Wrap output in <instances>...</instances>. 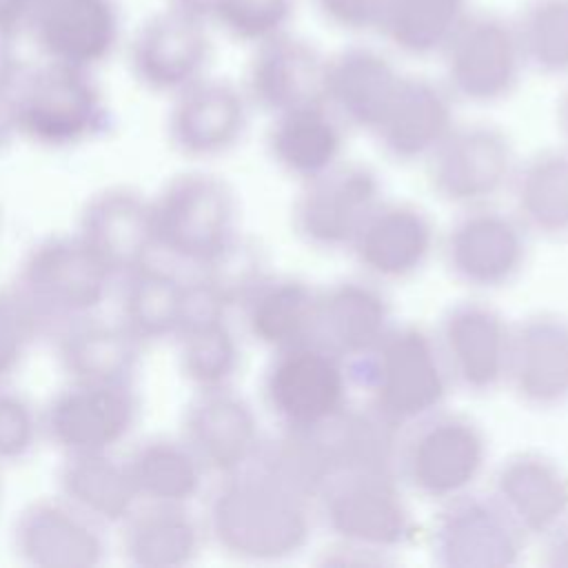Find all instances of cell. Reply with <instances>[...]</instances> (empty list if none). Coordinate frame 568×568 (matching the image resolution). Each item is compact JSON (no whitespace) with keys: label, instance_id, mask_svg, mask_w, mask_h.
I'll use <instances>...</instances> for the list:
<instances>
[{"label":"cell","instance_id":"cell-6","mask_svg":"<svg viewBox=\"0 0 568 568\" xmlns=\"http://www.w3.org/2000/svg\"><path fill=\"white\" fill-rule=\"evenodd\" d=\"M11 284L51 335L69 322L100 313L113 297L115 277L71 229L33 242Z\"/></svg>","mask_w":568,"mask_h":568},{"label":"cell","instance_id":"cell-30","mask_svg":"<svg viewBox=\"0 0 568 568\" xmlns=\"http://www.w3.org/2000/svg\"><path fill=\"white\" fill-rule=\"evenodd\" d=\"M390 326V304L373 282L339 280L317 291L311 342L346 364L368 353Z\"/></svg>","mask_w":568,"mask_h":568},{"label":"cell","instance_id":"cell-25","mask_svg":"<svg viewBox=\"0 0 568 568\" xmlns=\"http://www.w3.org/2000/svg\"><path fill=\"white\" fill-rule=\"evenodd\" d=\"M453 126L450 91L422 75H402L371 135L388 158L415 162L426 160Z\"/></svg>","mask_w":568,"mask_h":568},{"label":"cell","instance_id":"cell-3","mask_svg":"<svg viewBox=\"0 0 568 568\" xmlns=\"http://www.w3.org/2000/svg\"><path fill=\"white\" fill-rule=\"evenodd\" d=\"M399 430L368 406H346L333 417L264 442L262 457L291 477L311 499L335 477L362 468L395 470Z\"/></svg>","mask_w":568,"mask_h":568},{"label":"cell","instance_id":"cell-40","mask_svg":"<svg viewBox=\"0 0 568 568\" xmlns=\"http://www.w3.org/2000/svg\"><path fill=\"white\" fill-rule=\"evenodd\" d=\"M513 24L526 64L546 75L568 73V0H528Z\"/></svg>","mask_w":568,"mask_h":568},{"label":"cell","instance_id":"cell-42","mask_svg":"<svg viewBox=\"0 0 568 568\" xmlns=\"http://www.w3.org/2000/svg\"><path fill=\"white\" fill-rule=\"evenodd\" d=\"M47 331L13 284L0 286V382H13Z\"/></svg>","mask_w":568,"mask_h":568},{"label":"cell","instance_id":"cell-12","mask_svg":"<svg viewBox=\"0 0 568 568\" xmlns=\"http://www.w3.org/2000/svg\"><path fill=\"white\" fill-rule=\"evenodd\" d=\"M133 82L160 98H173L209 75L213 60L211 27L162 7L126 31L122 47Z\"/></svg>","mask_w":568,"mask_h":568},{"label":"cell","instance_id":"cell-14","mask_svg":"<svg viewBox=\"0 0 568 568\" xmlns=\"http://www.w3.org/2000/svg\"><path fill=\"white\" fill-rule=\"evenodd\" d=\"M442 55L446 89L473 104L508 98L526 67L515 24L486 11L466 13Z\"/></svg>","mask_w":568,"mask_h":568},{"label":"cell","instance_id":"cell-17","mask_svg":"<svg viewBox=\"0 0 568 568\" xmlns=\"http://www.w3.org/2000/svg\"><path fill=\"white\" fill-rule=\"evenodd\" d=\"M9 544L29 568H98L109 557V530L58 493L31 499L16 513Z\"/></svg>","mask_w":568,"mask_h":568},{"label":"cell","instance_id":"cell-15","mask_svg":"<svg viewBox=\"0 0 568 568\" xmlns=\"http://www.w3.org/2000/svg\"><path fill=\"white\" fill-rule=\"evenodd\" d=\"M382 202L377 173L353 160H339L324 173L304 180L293 202L295 235L317 251L348 248L371 211Z\"/></svg>","mask_w":568,"mask_h":568},{"label":"cell","instance_id":"cell-16","mask_svg":"<svg viewBox=\"0 0 568 568\" xmlns=\"http://www.w3.org/2000/svg\"><path fill=\"white\" fill-rule=\"evenodd\" d=\"M524 532L493 495L462 493L442 501L430 550L444 568H508L519 561Z\"/></svg>","mask_w":568,"mask_h":568},{"label":"cell","instance_id":"cell-46","mask_svg":"<svg viewBox=\"0 0 568 568\" xmlns=\"http://www.w3.org/2000/svg\"><path fill=\"white\" fill-rule=\"evenodd\" d=\"M36 0H0V49H20L22 29Z\"/></svg>","mask_w":568,"mask_h":568},{"label":"cell","instance_id":"cell-38","mask_svg":"<svg viewBox=\"0 0 568 568\" xmlns=\"http://www.w3.org/2000/svg\"><path fill=\"white\" fill-rule=\"evenodd\" d=\"M526 231L544 237L568 235V146H550L517 164L510 182Z\"/></svg>","mask_w":568,"mask_h":568},{"label":"cell","instance_id":"cell-24","mask_svg":"<svg viewBox=\"0 0 568 568\" xmlns=\"http://www.w3.org/2000/svg\"><path fill=\"white\" fill-rule=\"evenodd\" d=\"M506 382L537 410L568 402V317L539 311L513 326Z\"/></svg>","mask_w":568,"mask_h":568},{"label":"cell","instance_id":"cell-10","mask_svg":"<svg viewBox=\"0 0 568 568\" xmlns=\"http://www.w3.org/2000/svg\"><path fill=\"white\" fill-rule=\"evenodd\" d=\"M348 364L315 342L273 351L262 373V402L282 430L315 426L351 402Z\"/></svg>","mask_w":568,"mask_h":568},{"label":"cell","instance_id":"cell-44","mask_svg":"<svg viewBox=\"0 0 568 568\" xmlns=\"http://www.w3.org/2000/svg\"><path fill=\"white\" fill-rule=\"evenodd\" d=\"M320 16L344 31H368L377 27L384 0H313Z\"/></svg>","mask_w":568,"mask_h":568},{"label":"cell","instance_id":"cell-35","mask_svg":"<svg viewBox=\"0 0 568 568\" xmlns=\"http://www.w3.org/2000/svg\"><path fill=\"white\" fill-rule=\"evenodd\" d=\"M317 291L300 277L257 275L237 302L246 335L271 353L311 342Z\"/></svg>","mask_w":568,"mask_h":568},{"label":"cell","instance_id":"cell-4","mask_svg":"<svg viewBox=\"0 0 568 568\" xmlns=\"http://www.w3.org/2000/svg\"><path fill=\"white\" fill-rule=\"evenodd\" d=\"M348 373L366 406L397 430L439 410L450 388L437 339L415 324H393L368 353L348 362Z\"/></svg>","mask_w":568,"mask_h":568},{"label":"cell","instance_id":"cell-23","mask_svg":"<svg viewBox=\"0 0 568 568\" xmlns=\"http://www.w3.org/2000/svg\"><path fill=\"white\" fill-rule=\"evenodd\" d=\"M435 248L430 215L413 202H379L364 220L348 251L377 282H402L419 273Z\"/></svg>","mask_w":568,"mask_h":568},{"label":"cell","instance_id":"cell-19","mask_svg":"<svg viewBox=\"0 0 568 568\" xmlns=\"http://www.w3.org/2000/svg\"><path fill=\"white\" fill-rule=\"evenodd\" d=\"M528 260L526 226L488 204L466 209L444 235L450 275L470 288H501L519 277Z\"/></svg>","mask_w":568,"mask_h":568},{"label":"cell","instance_id":"cell-34","mask_svg":"<svg viewBox=\"0 0 568 568\" xmlns=\"http://www.w3.org/2000/svg\"><path fill=\"white\" fill-rule=\"evenodd\" d=\"M266 151L286 175L311 180L342 160L344 122L322 98L291 106L273 115Z\"/></svg>","mask_w":568,"mask_h":568},{"label":"cell","instance_id":"cell-26","mask_svg":"<svg viewBox=\"0 0 568 568\" xmlns=\"http://www.w3.org/2000/svg\"><path fill=\"white\" fill-rule=\"evenodd\" d=\"M324 62L313 42L282 31L253 44L242 89L251 106L275 115L322 98Z\"/></svg>","mask_w":568,"mask_h":568},{"label":"cell","instance_id":"cell-2","mask_svg":"<svg viewBox=\"0 0 568 568\" xmlns=\"http://www.w3.org/2000/svg\"><path fill=\"white\" fill-rule=\"evenodd\" d=\"M18 140L42 151H71L98 140L111 106L95 71L20 58L13 71Z\"/></svg>","mask_w":568,"mask_h":568},{"label":"cell","instance_id":"cell-9","mask_svg":"<svg viewBox=\"0 0 568 568\" xmlns=\"http://www.w3.org/2000/svg\"><path fill=\"white\" fill-rule=\"evenodd\" d=\"M124 38L120 0H36L20 44L36 60L98 73L122 51Z\"/></svg>","mask_w":568,"mask_h":568},{"label":"cell","instance_id":"cell-22","mask_svg":"<svg viewBox=\"0 0 568 568\" xmlns=\"http://www.w3.org/2000/svg\"><path fill=\"white\" fill-rule=\"evenodd\" d=\"M513 326L490 304H450L437 326V346L450 382L468 393H490L506 382Z\"/></svg>","mask_w":568,"mask_h":568},{"label":"cell","instance_id":"cell-48","mask_svg":"<svg viewBox=\"0 0 568 568\" xmlns=\"http://www.w3.org/2000/svg\"><path fill=\"white\" fill-rule=\"evenodd\" d=\"M222 2L224 0H164V7L186 13L191 18H197V20L206 22L209 27H213V20H215Z\"/></svg>","mask_w":568,"mask_h":568},{"label":"cell","instance_id":"cell-41","mask_svg":"<svg viewBox=\"0 0 568 568\" xmlns=\"http://www.w3.org/2000/svg\"><path fill=\"white\" fill-rule=\"evenodd\" d=\"M42 444V406L13 382H0V468L27 462Z\"/></svg>","mask_w":568,"mask_h":568},{"label":"cell","instance_id":"cell-43","mask_svg":"<svg viewBox=\"0 0 568 568\" xmlns=\"http://www.w3.org/2000/svg\"><path fill=\"white\" fill-rule=\"evenodd\" d=\"M293 11L295 0H224L213 27L253 47L286 31Z\"/></svg>","mask_w":568,"mask_h":568},{"label":"cell","instance_id":"cell-20","mask_svg":"<svg viewBox=\"0 0 568 568\" xmlns=\"http://www.w3.org/2000/svg\"><path fill=\"white\" fill-rule=\"evenodd\" d=\"M73 231L93 255L122 277L160 260L151 195L131 184H109L93 191L80 206Z\"/></svg>","mask_w":568,"mask_h":568},{"label":"cell","instance_id":"cell-7","mask_svg":"<svg viewBox=\"0 0 568 568\" xmlns=\"http://www.w3.org/2000/svg\"><path fill=\"white\" fill-rule=\"evenodd\" d=\"M486 435L473 417L439 408L404 428L395 473L419 497L446 501L470 490L486 466Z\"/></svg>","mask_w":568,"mask_h":568},{"label":"cell","instance_id":"cell-18","mask_svg":"<svg viewBox=\"0 0 568 568\" xmlns=\"http://www.w3.org/2000/svg\"><path fill=\"white\" fill-rule=\"evenodd\" d=\"M251 102L242 87L211 73L169 98L164 135L169 146L193 162L231 153L246 135Z\"/></svg>","mask_w":568,"mask_h":568},{"label":"cell","instance_id":"cell-13","mask_svg":"<svg viewBox=\"0 0 568 568\" xmlns=\"http://www.w3.org/2000/svg\"><path fill=\"white\" fill-rule=\"evenodd\" d=\"M426 162L433 193L464 209L495 200L510 186L517 171V155L508 133L488 122L453 126Z\"/></svg>","mask_w":568,"mask_h":568},{"label":"cell","instance_id":"cell-51","mask_svg":"<svg viewBox=\"0 0 568 568\" xmlns=\"http://www.w3.org/2000/svg\"><path fill=\"white\" fill-rule=\"evenodd\" d=\"M0 217H2V211H0Z\"/></svg>","mask_w":568,"mask_h":568},{"label":"cell","instance_id":"cell-33","mask_svg":"<svg viewBox=\"0 0 568 568\" xmlns=\"http://www.w3.org/2000/svg\"><path fill=\"white\" fill-rule=\"evenodd\" d=\"M402 73L377 49L346 47L324 62L322 100L351 126L371 133L388 104Z\"/></svg>","mask_w":568,"mask_h":568},{"label":"cell","instance_id":"cell-11","mask_svg":"<svg viewBox=\"0 0 568 568\" xmlns=\"http://www.w3.org/2000/svg\"><path fill=\"white\" fill-rule=\"evenodd\" d=\"M42 406L44 444L60 457L118 453L140 422L135 384L67 382Z\"/></svg>","mask_w":568,"mask_h":568},{"label":"cell","instance_id":"cell-27","mask_svg":"<svg viewBox=\"0 0 568 568\" xmlns=\"http://www.w3.org/2000/svg\"><path fill=\"white\" fill-rule=\"evenodd\" d=\"M58 368L67 382L135 384L144 346L113 317L100 313L51 333Z\"/></svg>","mask_w":568,"mask_h":568},{"label":"cell","instance_id":"cell-36","mask_svg":"<svg viewBox=\"0 0 568 568\" xmlns=\"http://www.w3.org/2000/svg\"><path fill=\"white\" fill-rule=\"evenodd\" d=\"M53 493L104 530H115L140 504L120 450L60 457Z\"/></svg>","mask_w":568,"mask_h":568},{"label":"cell","instance_id":"cell-28","mask_svg":"<svg viewBox=\"0 0 568 568\" xmlns=\"http://www.w3.org/2000/svg\"><path fill=\"white\" fill-rule=\"evenodd\" d=\"M490 495L524 537H546L568 519V473L539 450L508 455L493 475Z\"/></svg>","mask_w":568,"mask_h":568},{"label":"cell","instance_id":"cell-39","mask_svg":"<svg viewBox=\"0 0 568 568\" xmlns=\"http://www.w3.org/2000/svg\"><path fill=\"white\" fill-rule=\"evenodd\" d=\"M468 13L466 0H384L377 31L406 55L442 53Z\"/></svg>","mask_w":568,"mask_h":568},{"label":"cell","instance_id":"cell-32","mask_svg":"<svg viewBox=\"0 0 568 568\" xmlns=\"http://www.w3.org/2000/svg\"><path fill=\"white\" fill-rule=\"evenodd\" d=\"M189 288V320L173 339L180 375L193 390L233 386L242 368V346L229 320L231 311L197 288L191 280Z\"/></svg>","mask_w":568,"mask_h":568},{"label":"cell","instance_id":"cell-49","mask_svg":"<svg viewBox=\"0 0 568 568\" xmlns=\"http://www.w3.org/2000/svg\"><path fill=\"white\" fill-rule=\"evenodd\" d=\"M559 126L568 140V89L566 93L561 95V102H559Z\"/></svg>","mask_w":568,"mask_h":568},{"label":"cell","instance_id":"cell-50","mask_svg":"<svg viewBox=\"0 0 568 568\" xmlns=\"http://www.w3.org/2000/svg\"><path fill=\"white\" fill-rule=\"evenodd\" d=\"M0 497H2V468H0Z\"/></svg>","mask_w":568,"mask_h":568},{"label":"cell","instance_id":"cell-45","mask_svg":"<svg viewBox=\"0 0 568 568\" xmlns=\"http://www.w3.org/2000/svg\"><path fill=\"white\" fill-rule=\"evenodd\" d=\"M20 58L0 53V153L18 142L16 100H13V71Z\"/></svg>","mask_w":568,"mask_h":568},{"label":"cell","instance_id":"cell-29","mask_svg":"<svg viewBox=\"0 0 568 568\" xmlns=\"http://www.w3.org/2000/svg\"><path fill=\"white\" fill-rule=\"evenodd\" d=\"M115 317L144 346L173 342L189 320V277L153 260L122 277L115 288Z\"/></svg>","mask_w":568,"mask_h":568},{"label":"cell","instance_id":"cell-5","mask_svg":"<svg viewBox=\"0 0 568 568\" xmlns=\"http://www.w3.org/2000/svg\"><path fill=\"white\" fill-rule=\"evenodd\" d=\"M151 206L160 257L191 271L217 262L242 240L237 195L215 173H175L151 195Z\"/></svg>","mask_w":568,"mask_h":568},{"label":"cell","instance_id":"cell-1","mask_svg":"<svg viewBox=\"0 0 568 568\" xmlns=\"http://www.w3.org/2000/svg\"><path fill=\"white\" fill-rule=\"evenodd\" d=\"M206 539L231 559L275 564L300 555L313 535V499L262 455L217 477L202 515Z\"/></svg>","mask_w":568,"mask_h":568},{"label":"cell","instance_id":"cell-37","mask_svg":"<svg viewBox=\"0 0 568 568\" xmlns=\"http://www.w3.org/2000/svg\"><path fill=\"white\" fill-rule=\"evenodd\" d=\"M124 462L140 504L193 506L209 477L178 433L135 442L124 453Z\"/></svg>","mask_w":568,"mask_h":568},{"label":"cell","instance_id":"cell-47","mask_svg":"<svg viewBox=\"0 0 568 568\" xmlns=\"http://www.w3.org/2000/svg\"><path fill=\"white\" fill-rule=\"evenodd\" d=\"M544 539L546 544H544L541 561L550 568H568V519H564Z\"/></svg>","mask_w":568,"mask_h":568},{"label":"cell","instance_id":"cell-21","mask_svg":"<svg viewBox=\"0 0 568 568\" xmlns=\"http://www.w3.org/2000/svg\"><path fill=\"white\" fill-rule=\"evenodd\" d=\"M178 435L215 479L253 464L266 442L253 404L233 386L193 390Z\"/></svg>","mask_w":568,"mask_h":568},{"label":"cell","instance_id":"cell-8","mask_svg":"<svg viewBox=\"0 0 568 568\" xmlns=\"http://www.w3.org/2000/svg\"><path fill=\"white\" fill-rule=\"evenodd\" d=\"M335 541L377 555L402 548L413 532L410 508L390 468H362L331 479L313 499Z\"/></svg>","mask_w":568,"mask_h":568},{"label":"cell","instance_id":"cell-31","mask_svg":"<svg viewBox=\"0 0 568 568\" xmlns=\"http://www.w3.org/2000/svg\"><path fill=\"white\" fill-rule=\"evenodd\" d=\"M113 532L115 548L133 568H186L209 544L193 506L138 504Z\"/></svg>","mask_w":568,"mask_h":568}]
</instances>
